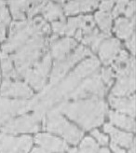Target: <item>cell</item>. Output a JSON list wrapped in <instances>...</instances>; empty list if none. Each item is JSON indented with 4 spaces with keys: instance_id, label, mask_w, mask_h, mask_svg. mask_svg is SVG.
Here are the masks:
<instances>
[{
    "instance_id": "cell-1",
    "label": "cell",
    "mask_w": 136,
    "mask_h": 153,
    "mask_svg": "<svg viewBox=\"0 0 136 153\" xmlns=\"http://www.w3.org/2000/svg\"><path fill=\"white\" fill-rule=\"evenodd\" d=\"M55 108L66 116L79 124L85 130H90L96 126L101 125L104 115L106 113L107 105L103 98L96 96L89 97L86 100L77 102H61Z\"/></svg>"
},
{
    "instance_id": "cell-2",
    "label": "cell",
    "mask_w": 136,
    "mask_h": 153,
    "mask_svg": "<svg viewBox=\"0 0 136 153\" xmlns=\"http://www.w3.org/2000/svg\"><path fill=\"white\" fill-rule=\"evenodd\" d=\"M50 30V25L40 17L34 20L14 22L11 24L9 39L2 46V51L7 54L13 51H16L33 36L36 34L47 35Z\"/></svg>"
},
{
    "instance_id": "cell-3",
    "label": "cell",
    "mask_w": 136,
    "mask_h": 153,
    "mask_svg": "<svg viewBox=\"0 0 136 153\" xmlns=\"http://www.w3.org/2000/svg\"><path fill=\"white\" fill-rule=\"evenodd\" d=\"M47 45L46 35L36 34L25 42L10 56L15 65L17 79L22 78L24 73L38 62Z\"/></svg>"
},
{
    "instance_id": "cell-4",
    "label": "cell",
    "mask_w": 136,
    "mask_h": 153,
    "mask_svg": "<svg viewBox=\"0 0 136 153\" xmlns=\"http://www.w3.org/2000/svg\"><path fill=\"white\" fill-rule=\"evenodd\" d=\"M44 121L45 129L51 133L59 134L70 144H78L83 136V133L80 130L64 119L55 106L47 113V117Z\"/></svg>"
},
{
    "instance_id": "cell-5",
    "label": "cell",
    "mask_w": 136,
    "mask_h": 153,
    "mask_svg": "<svg viewBox=\"0 0 136 153\" xmlns=\"http://www.w3.org/2000/svg\"><path fill=\"white\" fill-rule=\"evenodd\" d=\"M118 82L112 90L113 96L129 95L135 91V60L130 57L122 66L116 68Z\"/></svg>"
},
{
    "instance_id": "cell-6",
    "label": "cell",
    "mask_w": 136,
    "mask_h": 153,
    "mask_svg": "<svg viewBox=\"0 0 136 153\" xmlns=\"http://www.w3.org/2000/svg\"><path fill=\"white\" fill-rule=\"evenodd\" d=\"M87 55H92L90 51L85 48L84 46H79L73 54L68 55L62 60L56 61L54 63L53 68H52L50 75V82L49 85L54 86L55 84H57L66 75L68 70L74 66L75 64H77L78 61H80Z\"/></svg>"
},
{
    "instance_id": "cell-7",
    "label": "cell",
    "mask_w": 136,
    "mask_h": 153,
    "mask_svg": "<svg viewBox=\"0 0 136 153\" xmlns=\"http://www.w3.org/2000/svg\"><path fill=\"white\" fill-rule=\"evenodd\" d=\"M105 91H106V87H104L100 75L97 72H95L90 76L89 78L83 80L79 85L68 95L67 99H75V100H78V99L92 97V96L103 98Z\"/></svg>"
},
{
    "instance_id": "cell-8",
    "label": "cell",
    "mask_w": 136,
    "mask_h": 153,
    "mask_svg": "<svg viewBox=\"0 0 136 153\" xmlns=\"http://www.w3.org/2000/svg\"><path fill=\"white\" fill-rule=\"evenodd\" d=\"M51 66V56L50 53H47L42 59L41 62H37L31 68L26 70L22 78H24L26 82H28L34 89L40 91L46 85L47 76Z\"/></svg>"
},
{
    "instance_id": "cell-9",
    "label": "cell",
    "mask_w": 136,
    "mask_h": 153,
    "mask_svg": "<svg viewBox=\"0 0 136 153\" xmlns=\"http://www.w3.org/2000/svg\"><path fill=\"white\" fill-rule=\"evenodd\" d=\"M43 119L37 114L24 115L16 119H11L5 123L1 130L3 133L18 134V133H35L39 130V122Z\"/></svg>"
},
{
    "instance_id": "cell-10",
    "label": "cell",
    "mask_w": 136,
    "mask_h": 153,
    "mask_svg": "<svg viewBox=\"0 0 136 153\" xmlns=\"http://www.w3.org/2000/svg\"><path fill=\"white\" fill-rule=\"evenodd\" d=\"M32 144L31 136L13 137L0 134V153H27Z\"/></svg>"
},
{
    "instance_id": "cell-11",
    "label": "cell",
    "mask_w": 136,
    "mask_h": 153,
    "mask_svg": "<svg viewBox=\"0 0 136 153\" xmlns=\"http://www.w3.org/2000/svg\"><path fill=\"white\" fill-rule=\"evenodd\" d=\"M29 110L28 101L25 100H10L0 97V129L16 115L24 114Z\"/></svg>"
},
{
    "instance_id": "cell-12",
    "label": "cell",
    "mask_w": 136,
    "mask_h": 153,
    "mask_svg": "<svg viewBox=\"0 0 136 153\" xmlns=\"http://www.w3.org/2000/svg\"><path fill=\"white\" fill-rule=\"evenodd\" d=\"M1 94L3 96L29 98L33 96V91L26 83L20 80L11 81L10 79H5L1 86Z\"/></svg>"
},
{
    "instance_id": "cell-13",
    "label": "cell",
    "mask_w": 136,
    "mask_h": 153,
    "mask_svg": "<svg viewBox=\"0 0 136 153\" xmlns=\"http://www.w3.org/2000/svg\"><path fill=\"white\" fill-rule=\"evenodd\" d=\"M120 51V42L115 38L104 39L98 49L101 60L105 65L111 64Z\"/></svg>"
},
{
    "instance_id": "cell-14",
    "label": "cell",
    "mask_w": 136,
    "mask_h": 153,
    "mask_svg": "<svg viewBox=\"0 0 136 153\" xmlns=\"http://www.w3.org/2000/svg\"><path fill=\"white\" fill-rule=\"evenodd\" d=\"M35 140L36 144L43 148V149L50 152H64L68 149V146L65 142L48 134H37L35 137Z\"/></svg>"
},
{
    "instance_id": "cell-15",
    "label": "cell",
    "mask_w": 136,
    "mask_h": 153,
    "mask_svg": "<svg viewBox=\"0 0 136 153\" xmlns=\"http://www.w3.org/2000/svg\"><path fill=\"white\" fill-rule=\"evenodd\" d=\"M77 46V42L69 37L56 40L50 43V56L53 57L56 61L62 60L70 52L72 49Z\"/></svg>"
},
{
    "instance_id": "cell-16",
    "label": "cell",
    "mask_w": 136,
    "mask_h": 153,
    "mask_svg": "<svg viewBox=\"0 0 136 153\" xmlns=\"http://www.w3.org/2000/svg\"><path fill=\"white\" fill-rule=\"evenodd\" d=\"M109 102L111 105L118 111L127 113L130 116H135V96L131 97H116L110 95Z\"/></svg>"
},
{
    "instance_id": "cell-17",
    "label": "cell",
    "mask_w": 136,
    "mask_h": 153,
    "mask_svg": "<svg viewBox=\"0 0 136 153\" xmlns=\"http://www.w3.org/2000/svg\"><path fill=\"white\" fill-rule=\"evenodd\" d=\"M103 130L104 132L109 133L111 134L113 143H115L117 145H120V146L126 148H130L133 143V136L132 134L120 132L109 123L103 126Z\"/></svg>"
},
{
    "instance_id": "cell-18",
    "label": "cell",
    "mask_w": 136,
    "mask_h": 153,
    "mask_svg": "<svg viewBox=\"0 0 136 153\" xmlns=\"http://www.w3.org/2000/svg\"><path fill=\"white\" fill-rule=\"evenodd\" d=\"M134 25H135V17L132 21H129L124 18H120L117 20L115 31L118 37L123 39H129V38L134 34Z\"/></svg>"
},
{
    "instance_id": "cell-19",
    "label": "cell",
    "mask_w": 136,
    "mask_h": 153,
    "mask_svg": "<svg viewBox=\"0 0 136 153\" xmlns=\"http://www.w3.org/2000/svg\"><path fill=\"white\" fill-rule=\"evenodd\" d=\"M108 37H109V35L99 33L97 29H94L92 33L84 36V37L82 38V42L86 45H89L90 49L93 51H97L100 47V45L102 44V42Z\"/></svg>"
},
{
    "instance_id": "cell-20",
    "label": "cell",
    "mask_w": 136,
    "mask_h": 153,
    "mask_svg": "<svg viewBox=\"0 0 136 153\" xmlns=\"http://www.w3.org/2000/svg\"><path fill=\"white\" fill-rule=\"evenodd\" d=\"M109 119L112 123H114L125 130H128V131H134L135 130V121L131 117H126L122 114L110 111Z\"/></svg>"
},
{
    "instance_id": "cell-21",
    "label": "cell",
    "mask_w": 136,
    "mask_h": 153,
    "mask_svg": "<svg viewBox=\"0 0 136 153\" xmlns=\"http://www.w3.org/2000/svg\"><path fill=\"white\" fill-rule=\"evenodd\" d=\"M0 62H1V68H2V73L3 76L5 79H10V78L17 79V75L16 71H15V68L13 66V62L10 58V56L1 51L0 53Z\"/></svg>"
},
{
    "instance_id": "cell-22",
    "label": "cell",
    "mask_w": 136,
    "mask_h": 153,
    "mask_svg": "<svg viewBox=\"0 0 136 153\" xmlns=\"http://www.w3.org/2000/svg\"><path fill=\"white\" fill-rule=\"evenodd\" d=\"M10 10L12 12L13 18L15 20L24 21V12L29 10L30 4L32 2L30 1H9Z\"/></svg>"
},
{
    "instance_id": "cell-23",
    "label": "cell",
    "mask_w": 136,
    "mask_h": 153,
    "mask_svg": "<svg viewBox=\"0 0 136 153\" xmlns=\"http://www.w3.org/2000/svg\"><path fill=\"white\" fill-rule=\"evenodd\" d=\"M41 12L43 13L44 17L49 21H54L59 18L64 20V15H63V10L60 5H56L52 2L46 3L42 9Z\"/></svg>"
},
{
    "instance_id": "cell-24",
    "label": "cell",
    "mask_w": 136,
    "mask_h": 153,
    "mask_svg": "<svg viewBox=\"0 0 136 153\" xmlns=\"http://www.w3.org/2000/svg\"><path fill=\"white\" fill-rule=\"evenodd\" d=\"M95 20L97 22L98 25L100 26L101 30L105 33L109 35V32L111 30V26H112V16L111 14L107 13V12H97L95 14Z\"/></svg>"
},
{
    "instance_id": "cell-25",
    "label": "cell",
    "mask_w": 136,
    "mask_h": 153,
    "mask_svg": "<svg viewBox=\"0 0 136 153\" xmlns=\"http://www.w3.org/2000/svg\"><path fill=\"white\" fill-rule=\"evenodd\" d=\"M78 18V27L82 31L83 34L88 35L89 33H92L93 30L95 29V22L92 18V16H79Z\"/></svg>"
},
{
    "instance_id": "cell-26",
    "label": "cell",
    "mask_w": 136,
    "mask_h": 153,
    "mask_svg": "<svg viewBox=\"0 0 136 153\" xmlns=\"http://www.w3.org/2000/svg\"><path fill=\"white\" fill-rule=\"evenodd\" d=\"M98 145L92 137H86L79 148V153H98Z\"/></svg>"
},
{
    "instance_id": "cell-27",
    "label": "cell",
    "mask_w": 136,
    "mask_h": 153,
    "mask_svg": "<svg viewBox=\"0 0 136 153\" xmlns=\"http://www.w3.org/2000/svg\"><path fill=\"white\" fill-rule=\"evenodd\" d=\"M113 71L112 68L107 67V68H103L102 69V73H101V79L103 80V82H104L108 87H110L113 83Z\"/></svg>"
},
{
    "instance_id": "cell-28",
    "label": "cell",
    "mask_w": 136,
    "mask_h": 153,
    "mask_svg": "<svg viewBox=\"0 0 136 153\" xmlns=\"http://www.w3.org/2000/svg\"><path fill=\"white\" fill-rule=\"evenodd\" d=\"M47 2H40V1H35L32 2V6L29 7V10H27L28 12V17L29 19H31L34 15L37 14L38 12H41L42 9L44 7V6L46 5Z\"/></svg>"
},
{
    "instance_id": "cell-29",
    "label": "cell",
    "mask_w": 136,
    "mask_h": 153,
    "mask_svg": "<svg viewBox=\"0 0 136 153\" xmlns=\"http://www.w3.org/2000/svg\"><path fill=\"white\" fill-rule=\"evenodd\" d=\"M78 27V18H71L66 25V29L64 34L67 36H73L75 33V30Z\"/></svg>"
},
{
    "instance_id": "cell-30",
    "label": "cell",
    "mask_w": 136,
    "mask_h": 153,
    "mask_svg": "<svg viewBox=\"0 0 136 153\" xmlns=\"http://www.w3.org/2000/svg\"><path fill=\"white\" fill-rule=\"evenodd\" d=\"M64 10L66 15L77 14L80 11L79 10V1H70L65 5Z\"/></svg>"
},
{
    "instance_id": "cell-31",
    "label": "cell",
    "mask_w": 136,
    "mask_h": 153,
    "mask_svg": "<svg viewBox=\"0 0 136 153\" xmlns=\"http://www.w3.org/2000/svg\"><path fill=\"white\" fill-rule=\"evenodd\" d=\"M129 54H128V52L126 51H119V54L117 58V61H116V63L113 65V67L115 68H118V67H120V66H122L123 65H125L127 62H128V60H129Z\"/></svg>"
},
{
    "instance_id": "cell-32",
    "label": "cell",
    "mask_w": 136,
    "mask_h": 153,
    "mask_svg": "<svg viewBox=\"0 0 136 153\" xmlns=\"http://www.w3.org/2000/svg\"><path fill=\"white\" fill-rule=\"evenodd\" d=\"M51 27H52V30H53L56 34H59V35L64 34L65 29H66V24H65L64 19L61 20L60 22H53L51 25Z\"/></svg>"
},
{
    "instance_id": "cell-33",
    "label": "cell",
    "mask_w": 136,
    "mask_h": 153,
    "mask_svg": "<svg viewBox=\"0 0 136 153\" xmlns=\"http://www.w3.org/2000/svg\"><path fill=\"white\" fill-rule=\"evenodd\" d=\"M98 6L97 1H79V10L80 11H89L92 10Z\"/></svg>"
},
{
    "instance_id": "cell-34",
    "label": "cell",
    "mask_w": 136,
    "mask_h": 153,
    "mask_svg": "<svg viewBox=\"0 0 136 153\" xmlns=\"http://www.w3.org/2000/svg\"><path fill=\"white\" fill-rule=\"evenodd\" d=\"M10 22V16L9 14V11L6 9L5 6H2L0 7V24H3L6 26H7Z\"/></svg>"
},
{
    "instance_id": "cell-35",
    "label": "cell",
    "mask_w": 136,
    "mask_h": 153,
    "mask_svg": "<svg viewBox=\"0 0 136 153\" xmlns=\"http://www.w3.org/2000/svg\"><path fill=\"white\" fill-rule=\"evenodd\" d=\"M92 135L94 136L95 138L97 139V141L99 142L103 146H105L108 143V137L106 135H104L103 134H101L98 130H93L92 132Z\"/></svg>"
},
{
    "instance_id": "cell-36",
    "label": "cell",
    "mask_w": 136,
    "mask_h": 153,
    "mask_svg": "<svg viewBox=\"0 0 136 153\" xmlns=\"http://www.w3.org/2000/svg\"><path fill=\"white\" fill-rule=\"evenodd\" d=\"M126 4H128L127 1H118V5L114 9V10L112 11V17H117L120 13L124 12L125 7H126Z\"/></svg>"
},
{
    "instance_id": "cell-37",
    "label": "cell",
    "mask_w": 136,
    "mask_h": 153,
    "mask_svg": "<svg viewBox=\"0 0 136 153\" xmlns=\"http://www.w3.org/2000/svg\"><path fill=\"white\" fill-rule=\"evenodd\" d=\"M126 46H127V48L132 51V54L134 55L135 54V34H133L129 39H127Z\"/></svg>"
},
{
    "instance_id": "cell-38",
    "label": "cell",
    "mask_w": 136,
    "mask_h": 153,
    "mask_svg": "<svg viewBox=\"0 0 136 153\" xmlns=\"http://www.w3.org/2000/svg\"><path fill=\"white\" fill-rule=\"evenodd\" d=\"M134 11H135V1H132L129 3V5H128L127 9L124 10V12L127 17H132L133 16Z\"/></svg>"
},
{
    "instance_id": "cell-39",
    "label": "cell",
    "mask_w": 136,
    "mask_h": 153,
    "mask_svg": "<svg viewBox=\"0 0 136 153\" xmlns=\"http://www.w3.org/2000/svg\"><path fill=\"white\" fill-rule=\"evenodd\" d=\"M113 5H114V1H103L102 3V5H100V9L102 10V12H105V11H110L111 9L113 7Z\"/></svg>"
},
{
    "instance_id": "cell-40",
    "label": "cell",
    "mask_w": 136,
    "mask_h": 153,
    "mask_svg": "<svg viewBox=\"0 0 136 153\" xmlns=\"http://www.w3.org/2000/svg\"><path fill=\"white\" fill-rule=\"evenodd\" d=\"M6 25L0 24V41H3L6 38Z\"/></svg>"
},
{
    "instance_id": "cell-41",
    "label": "cell",
    "mask_w": 136,
    "mask_h": 153,
    "mask_svg": "<svg viewBox=\"0 0 136 153\" xmlns=\"http://www.w3.org/2000/svg\"><path fill=\"white\" fill-rule=\"evenodd\" d=\"M111 149L114 150V152L115 153H125V151L123 150V149H120L117 144H115V143H111Z\"/></svg>"
},
{
    "instance_id": "cell-42",
    "label": "cell",
    "mask_w": 136,
    "mask_h": 153,
    "mask_svg": "<svg viewBox=\"0 0 136 153\" xmlns=\"http://www.w3.org/2000/svg\"><path fill=\"white\" fill-rule=\"evenodd\" d=\"M75 38H77L78 40H82V38H83V33L82 31L79 29L78 32H75Z\"/></svg>"
},
{
    "instance_id": "cell-43",
    "label": "cell",
    "mask_w": 136,
    "mask_h": 153,
    "mask_svg": "<svg viewBox=\"0 0 136 153\" xmlns=\"http://www.w3.org/2000/svg\"><path fill=\"white\" fill-rule=\"evenodd\" d=\"M31 153H50V152L46 151V150L43 149L35 148V149H34L32 150V152H31Z\"/></svg>"
},
{
    "instance_id": "cell-44",
    "label": "cell",
    "mask_w": 136,
    "mask_h": 153,
    "mask_svg": "<svg viewBox=\"0 0 136 153\" xmlns=\"http://www.w3.org/2000/svg\"><path fill=\"white\" fill-rule=\"evenodd\" d=\"M129 153H135V141H133L132 145L130 147V150Z\"/></svg>"
},
{
    "instance_id": "cell-45",
    "label": "cell",
    "mask_w": 136,
    "mask_h": 153,
    "mask_svg": "<svg viewBox=\"0 0 136 153\" xmlns=\"http://www.w3.org/2000/svg\"><path fill=\"white\" fill-rule=\"evenodd\" d=\"M99 153H110V151H109L107 149L103 148L102 149H100V150H99Z\"/></svg>"
},
{
    "instance_id": "cell-46",
    "label": "cell",
    "mask_w": 136,
    "mask_h": 153,
    "mask_svg": "<svg viewBox=\"0 0 136 153\" xmlns=\"http://www.w3.org/2000/svg\"><path fill=\"white\" fill-rule=\"evenodd\" d=\"M69 153H78V150L75 149H73L69 150Z\"/></svg>"
},
{
    "instance_id": "cell-47",
    "label": "cell",
    "mask_w": 136,
    "mask_h": 153,
    "mask_svg": "<svg viewBox=\"0 0 136 153\" xmlns=\"http://www.w3.org/2000/svg\"><path fill=\"white\" fill-rule=\"evenodd\" d=\"M5 4H6V3H5L4 1H0V7H1L2 6H5Z\"/></svg>"
}]
</instances>
